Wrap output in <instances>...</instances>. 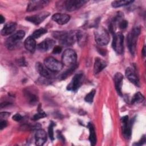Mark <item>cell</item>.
<instances>
[{
  "label": "cell",
  "instance_id": "1",
  "mask_svg": "<svg viewBox=\"0 0 146 146\" xmlns=\"http://www.w3.org/2000/svg\"><path fill=\"white\" fill-rule=\"evenodd\" d=\"M77 31H54L52 36L58 39L60 43L65 46L73 44L76 41Z\"/></svg>",
  "mask_w": 146,
  "mask_h": 146
},
{
  "label": "cell",
  "instance_id": "2",
  "mask_svg": "<svg viewBox=\"0 0 146 146\" xmlns=\"http://www.w3.org/2000/svg\"><path fill=\"white\" fill-rule=\"evenodd\" d=\"M140 33V28L139 27H134L131 31L127 35V42L129 50L132 55H134L136 47V43L138 36Z\"/></svg>",
  "mask_w": 146,
  "mask_h": 146
},
{
  "label": "cell",
  "instance_id": "3",
  "mask_svg": "<svg viewBox=\"0 0 146 146\" xmlns=\"http://www.w3.org/2000/svg\"><path fill=\"white\" fill-rule=\"evenodd\" d=\"M25 33L23 30H19L7 39L5 45L9 50H14L19 45L20 40L25 36Z\"/></svg>",
  "mask_w": 146,
  "mask_h": 146
},
{
  "label": "cell",
  "instance_id": "4",
  "mask_svg": "<svg viewBox=\"0 0 146 146\" xmlns=\"http://www.w3.org/2000/svg\"><path fill=\"white\" fill-rule=\"evenodd\" d=\"M95 40L99 46H106L110 41V37L107 30L103 27H99L94 31Z\"/></svg>",
  "mask_w": 146,
  "mask_h": 146
},
{
  "label": "cell",
  "instance_id": "5",
  "mask_svg": "<svg viewBox=\"0 0 146 146\" xmlns=\"http://www.w3.org/2000/svg\"><path fill=\"white\" fill-rule=\"evenodd\" d=\"M124 36L121 33H113L112 46L116 52L121 54L124 50Z\"/></svg>",
  "mask_w": 146,
  "mask_h": 146
},
{
  "label": "cell",
  "instance_id": "6",
  "mask_svg": "<svg viewBox=\"0 0 146 146\" xmlns=\"http://www.w3.org/2000/svg\"><path fill=\"white\" fill-rule=\"evenodd\" d=\"M77 55L75 51L72 49H67L63 53L62 61L63 64L70 66L75 64L76 62Z\"/></svg>",
  "mask_w": 146,
  "mask_h": 146
},
{
  "label": "cell",
  "instance_id": "7",
  "mask_svg": "<svg viewBox=\"0 0 146 146\" xmlns=\"http://www.w3.org/2000/svg\"><path fill=\"white\" fill-rule=\"evenodd\" d=\"M44 64L48 70L52 72L60 71L63 68V63L52 56L46 58L44 61Z\"/></svg>",
  "mask_w": 146,
  "mask_h": 146
},
{
  "label": "cell",
  "instance_id": "8",
  "mask_svg": "<svg viewBox=\"0 0 146 146\" xmlns=\"http://www.w3.org/2000/svg\"><path fill=\"white\" fill-rule=\"evenodd\" d=\"M121 121L122 123V129H123V133L125 138L129 139L131 136V129L132 125L134 121V118L131 120H128V116H124L121 117Z\"/></svg>",
  "mask_w": 146,
  "mask_h": 146
},
{
  "label": "cell",
  "instance_id": "9",
  "mask_svg": "<svg viewBox=\"0 0 146 146\" xmlns=\"http://www.w3.org/2000/svg\"><path fill=\"white\" fill-rule=\"evenodd\" d=\"M83 77V74L82 72L75 75L70 83L67 85V90L72 91H76L82 84L84 78Z\"/></svg>",
  "mask_w": 146,
  "mask_h": 146
},
{
  "label": "cell",
  "instance_id": "10",
  "mask_svg": "<svg viewBox=\"0 0 146 146\" xmlns=\"http://www.w3.org/2000/svg\"><path fill=\"white\" fill-rule=\"evenodd\" d=\"M87 2L85 0H67L64 2V6L66 10L72 11L80 8Z\"/></svg>",
  "mask_w": 146,
  "mask_h": 146
},
{
  "label": "cell",
  "instance_id": "11",
  "mask_svg": "<svg viewBox=\"0 0 146 146\" xmlns=\"http://www.w3.org/2000/svg\"><path fill=\"white\" fill-rule=\"evenodd\" d=\"M49 2L50 1L46 0L30 1H29L27 7V11L30 12L40 10L47 5Z\"/></svg>",
  "mask_w": 146,
  "mask_h": 146
},
{
  "label": "cell",
  "instance_id": "12",
  "mask_svg": "<svg viewBox=\"0 0 146 146\" xmlns=\"http://www.w3.org/2000/svg\"><path fill=\"white\" fill-rule=\"evenodd\" d=\"M50 13L47 11H43L36 15H30L26 17V20L32 23L38 25L42 23L47 17L50 15Z\"/></svg>",
  "mask_w": 146,
  "mask_h": 146
},
{
  "label": "cell",
  "instance_id": "13",
  "mask_svg": "<svg viewBox=\"0 0 146 146\" xmlns=\"http://www.w3.org/2000/svg\"><path fill=\"white\" fill-rule=\"evenodd\" d=\"M55 44V42L53 39L50 38H47L40 43H39L36 46V48L38 50L40 51H47L48 50L51 49L52 47H53Z\"/></svg>",
  "mask_w": 146,
  "mask_h": 146
},
{
  "label": "cell",
  "instance_id": "14",
  "mask_svg": "<svg viewBox=\"0 0 146 146\" xmlns=\"http://www.w3.org/2000/svg\"><path fill=\"white\" fill-rule=\"evenodd\" d=\"M125 76L127 78L135 85L139 86V80L138 76L133 67H128L125 70Z\"/></svg>",
  "mask_w": 146,
  "mask_h": 146
},
{
  "label": "cell",
  "instance_id": "15",
  "mask_svg": "<svg viewBox=\"0 0 146 146\" xmlns=\"http://www.w3.org/2000/svg\"><path fill=\"white\" fill-rule=\"evenodd\" d=\"M35 144L39 146L43 145L47 140V135L46 132L41 129L37 130L35 135Z\"/></svg>",
  "mask_w": 146,
  "mask_h": 146
},
{
  "label": "cell",
  "instance_id": "16",
  "mask_svg": "<svg viewBox=\"0 0 146 146\" xmlns=\"http://www.w3.org/2000/svg\"><path fill=\"white\" fill-rule=\"evenodd\" d=\"M52 19L59 25H64L70 19V16L66 14L56 13L52 16Z\"/></svg>",
  "mask_w": 146,
  "mask_h": 146
},
{
  "label": "cell",
  "instance_id": "17",
  "mask_svg": "<svg viewBox=\"0 0 146 146\" xmlns=\"http://www.w3.org/2000/svg\"><path fill=\"white\" fill-rule=\"evenodd\" d=\"M123 80V75L120 72H117L114 76V83L116 90L120 96H122L121 87Z\"/></svg>",
  "mask_w": 146,
  "mask_h": 146
},
{
  "label": "cell",
  "instance_id": "18",
  "mask_svg": "<svg viewBox=\"0 0 146 146\" xmlns=\"http://www.w3.org/2000/svg\"><path fill=\"white\" fill-rule=\"evenodd\" d=\"M17 24L15 22H9L6 23L1 30V34L3 36L10 35L15 30Z\"/></svg>",
  "mask_w": 146,
  "mask_h": 146
},
{
  "label": "cell",
  "instance_id": "19",
  "mask_svg": "<svg viewBox=\"0 0 146 146\" xmlns=\"http://www.w3.org/2000/svg\"><path fill=\"white\" fill-rule=\"evenodd\" d=\"M107 66V63L100 59V58H96L94 66V72L95 74H98L102 71Z\"/></svg>",
  "mask_w": 146,
  "mask_h": 146
},
{
  "label": "cell",
  "instance_id": "20",
  "mask_svg": "<svg viewBox=\"0 0 146 146\" xmlns=\"http://www.w3.org/2000/svg\"><path fill=\"white\" fill-rule=\"evenodd\" d=\"M24 45L26 49L31 53L35 51L36 47L35 39L32 36H29L26 39Z\"/></svg>",
  "mask_w": 146,
  "mask_h": 146
},
{
  "label": "cell",
  "instance_id": "21",
  "mask_svg": "<svg viewBox=\"0 0 146 146\" xmlns=\"http://www.w3.org/2000/svg\"><path fill=\"white\" fill-rule=\"evenodd\" d=\"M35 68L36 71L39 73L40 75L45 78H50V74L48 71L46 69V67L40 62H37L35 64Z\"/></svg>",
  "mask_w": 146,
  "mask_h": 146
},
{
  "label": "cell",
  "instance_id": "22",
  "mask_svg": "<svg viewBox=\"0 0 146 146\" xmlns=\"http://www.w3.org/2000/svg\"><path fill=\"white\" fill-rule=\"evenodd\" d=\"M88 127L89 129V140L90 141L91 145H95L96 143V135L95 133V127L91 123H89L88 124Z\"/></svg>",
  "mask_w": 146,
  "mask_h": 146
},
{
  "label": "cell",
  "instance_id": "23",
  "mask_svg": "<svg viewBox=\"0 0 146 146\" xmlns=\"http://www.w3.org/2000/svg\"><path fill=\"white\" fill-rule=\"evenodd\" d=\"M133 1H125V0H121V1H114L112 2L111 5L114 8L120 7L121 6H127L128 5H130L131 3H133Z\"/></svg>",
  "mask_w": 146,
  "mask_h": 146
},
{
  "label": "cell",
  "instance_id": "24",
  "mask_svg": "<svg viewBox=\"0 0 146 146\" xmlns=\"http://www.w3.org/2000/svg\"><path fill=\"white\" fill-rule=\"evenodd\" d=\"M25 96L28 102L31 104H34L38 100L37 97L35 95L33 94V93H31L29 91H25L24 92Z\"/></svg>",
  "mask_w": 146,
  "mask_h": 146
},
{
  "label": "cell",
  "instance_id": "25",
  "mask_svg": "<svg viewBox=\"0 0 146 146\" xmlns=\"http://www.w3.org/2000/svg\"><path fill=\"white\" fill-rule=\"evenodd\" d=\"M78 66V65L76 63H75V64L71 66L70 68H68V69L67 70H66L65 72H63V73L60 75L59 78H60V79H66L68 76L70 75L74 71V70L76 68V67H77Z\"/></svg>",
  "mask_w": 146,
  "mask_h": 146
},
{
  "label": "cell",
  "instance_id": "26",
  "mask_svg": "<svg viewBox=\"0 0 146 146\" xmlns=\"http://www.w3.org/2000/svg\"><path fill=\"white\" fill-rule=\"evenodd\" d=\"M144 100V96L140 92H137L132 97V99L131 100V103L132 104L140 103L143 102Z\"/></svg>",
  "mask_w": 146,
  "mask_h": 146
},
{
  "label": "cell",
  "instance_id": "27",
  "mask_svg": "<svg viewBox=\"0 0 146 146\" xmlns=\"http://www.w3.org/2000/svg\"><path fill=\"white\" fill-rule=\"evenodd\" d=\"M76 41L78 42L80 46L84 45V43L86 41V35L80 31H77Z\"/></svg>",
  "mask_w": 146,
  "mask_h": 146
},
{
  "label": "cell",
  "instance_id": "28",
  "mask_svg": "<svg viewBox=\"0 0 146 146\" xmlns=\"http://www.w3.org/2000/svg\"><path fill=\"white\" fill-rule=\"evenodd\" d=\"M47 33V30L44 29V28H40L39 29H38L36 30H35L33 34H32V36L34 38V39H36V38H39L40 36H41L42 35L44 34L45 33Z\"/></svg>",
  "mask_w": 146,
  "mask_h": 146
},
{
  "label": "cell",
  "instance_id": "29",
  "mask_svg": "<svg viewBox=\"0 0 146 146\" xmlns=\"http://www.w3.org/2000/svg\"><path fill=\"white\" fill-rule=\"evenodd\" d=\"M46 116V113L41 108H40V107H39L38 108V113L34 115V116L33 117V120H38L39 119L43 118V117H44Z\"/></svg>",
  "mask_w": 146,
  "mask_h": 146
},
{
  "label": "cell",
  "instance_id": "30",
  "mask_svg": "<svg viewBox=\"0 0 146 146\" xmlns=\"http://www.w3.org/2000/svg\"><path fill=\"white\" fill-rule=\"evenodd\" d=\"M95 90H91L88 94L86 95V96L84 98V100L86 102L88 103H91L93 101L95 94Z\"/></svg>",
  "mask_w": 146,
  "mask_h": 146
},
{
  "label": "cell",
  "instance_id": "31",
  "mask_svg": "<svg viewBox=\"0 0 146 146\" xmlns=\"http://www.w3.org/2000/svg\"><path fill=\"white\" fill-rule=\"evenodd\" d=\"M55 124L53 122H51V123L50 124V125L48 127V135L49 137L50 138V139L51 140H53L54 139V131H53V127L54 126Z\"/></svg>",
  "mask_w": 146,
  "mask_h": 146
},
{
  "label": "cell",
  "instance_id": "32",
  "mask_svg": "<svg viewBox=\"0 0 146 146\" xmlns=\"http://www.w3.org/2000/svg\"><path fill=\"white\" fill-rule=\"evenodd\" d=\"M17 63L20 66L25 67V66H26L27 65V63L24 57H21V58H18V59H17Z\"/></svg>",
  "mask_w": 146,
  "mask_h": 146
},
{
  "label": "cell",
  "instance_id": "33",
  "mask_svg": "<svg viewBox=\"0 0 146 146\" xmlns=\"http://www.w3.org/2000/svg\"><path fill=\"white\" fill-rule=\"evenodd\" d=\"M128 25V22L125 20H121L119 22V27L120 29H125Z\"/></svg>",
  "mask_w": 146,
  "mask_h": 146
},
{
  "label": "cell",
  "instance_id": "34",
  "mask_svg": "<svg viewBox=\"0 0 146 146\" xmlns=\"http://www.w3.org/2000/svg\"><path fill=\"white\" fill-rule=\"evenodd\" d=\"M62 51V47L60 46H55L53 50H52V53L55 54H58L60 53Z\"/></svg>",
  "mask_w": 146,
  "mask_h": 146
},
{
  "label": "cell",
  "instance_id": "35",
  "mask_svg": "<svg viewBox=\"0 0 146 146\" xmlns=\"http://www.w3.org/2000/svg\"><path fill=\"white\" fill-rule=\"evenodd\" d=\"M13 119L15 121H19L22 119V116L19 113H16L13 116Z\"/></svg>",
  "mask_w": 146,
  "mask_h": 146
},
{
  "label": "cell",
  "instance_id": "36",
  "mask_svg": "<svg viewBox=\"0 0 146 146\" xmlns=\"http://www.w3.org/2000/svg\"><path fill=\"white\" fill-rule=\"evenodd\" d=\"M7 125V121L5 119H1L0 122V128L1 130H2L3 128H5Z\"/></svg>",
  "mask_w": 146,
  "mask_h": 146
},
{
  "label": "cell",
  "instance_id": "37",
  "mask_svg": "<svg viewBox=\"0 0 146 146\" xmlns=\"http://www.w3.org/2000/svg\"><path fill=\"white\" fill-rule=\"evenodd\" d=\"M145 141V136L143 135V137L141 138V139L139 140V141H138L137 143H135L134 145H143Z\"/></svg>",
  "mask_w": 146,
  "mask_h": 146
},
{
  "label": "cell",
  "instance_id": "38",
  "mask_svg": "<svg viewBox=\"0 0 146 146\" xmlns=\"http://www.w3.org/2000/svg\"><path fill=\"white\" fill-rule=\"evenodd\" d=\"M9 115H10V113H9V112H1V114H0L1 119H5V118L7 117Z\"/></svg>",
  "mask_w": 146,
  "mask_h": 146
},
{
  "label": "cell",
  "instance_id": "39",
  "mask_svg": "<svg viewBox=\"0 0 146 146\" xmlns=\"http://www.w3.org/2000/svg\"><path fill=\"white\" fill-rule=\"evenodd\" d=\"M5 21V18L2 16V15H0V23H3Z\"/></svg>",
  "mask_w": 146,
  "mask_h": 146
},
{
  "label": "cell",
  "instance_id": "40",
  "mask_svg": "<svg viewBox=\"0 0 146 146\" xmlns=\"http://www.w3.org/2000/svg\"><path fill=\"white\" fill-rule=\"evenodd\" d=\"M142 54H143V56H145V46L143 47V48L142 50Z\"/></svg>",
  "mask_w": 146,
  "mask_h": 146
}]
</instances>
